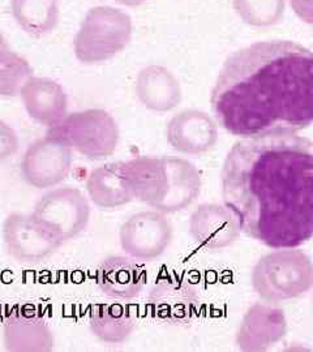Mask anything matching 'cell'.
<instances>
[{"mask_svg": "<svg viewBox=\"0 0 313 352\" xmlns=\"http://www.w3.org/2000/svg\"><path fill=\"white\" fill-rule=\"evenodd\" d=\"M224 204L240 231L268 248L313 239V141L292 135L244 139L226 157Z\"/></svg>", "mask_w": 313, "mask_h": 352, "instance_id": "cell-1", "label": "cell"}, {"mask_svg": "<svg viewBox=\"0 0 313 352\" xmlns=\"http://www.w3.org/2000/svg\"><path fill=\"white\" fill-rule=\"evenodd\" d=\"M215 120L233 136L292 135L313 124V52L265 41L234 52L212 90Z\"/></svg>", "mask_w": 313, "mask_h": 352, "instance_id": "cell-2", "label": "cell"}, {"mask_svg": "<svg viewBox=\"0 0 313 352\" xmlns=\"http://www.w3.org/2000/svg\"><path fill=\"white\" fill-rule=\"evenodd\" d=\"M250 283L263 302L279 304L298 299L313 289V261L296 248L276 250L253 266Z\"/></svg>", "mask_w": 313, "mask_h": 352, "instance_id": "cell-3", "label": "cell"}, {"mask_svg": "<svg viewBox=\"0 0 313 352\" xmlns=\"http://www.w3.org/2000/svg\"><path fill=\"white\" fill-rule=\"evenodd\" d=\"M132 38V20L122 10L98 6L89 10L76 34V58L84 64L107 62L125 50Z\"/></svg>", "mask_w": 313, "mask_h": 352, "instance_id": "cell-4", "label": "cell"}, {"mask_svg": "<svg viewBox=\"0 0 313 352\" xmlns=\"http://www.w3.org/2000/svg\"><path fill=\"white\" fill-rule=\"evenodd\" d=\"M47 135L94 161L113 155L120 140V131L113 115L102 109L68 113L61 123L49 128Z\"/></svg>", "mask_w": 313, "mask_h": 352, "instance_id": "cell-5", "label": "cell"}, {"mask_svg": "<svg viewBox=\"0 0 313 352\" xmlns=\"http://www.w3.org/2000/svg\"><path fill=\"white\" fill-rule=\"evenodd\" d=\"M30 214L51 236L63 244L88 227L91 209L87 196L80 189L59 187L43 195Z\"/></svg>", "mask_w": 313, "mask_h": 352, "instance_id": "cell-6", "label": "cell"}, {"mask_svg": "<svg viewBox=\"0 0 313 352\" xmlns=\"http://www.w3.org/2000/svg\"><path fill=\"white\" fill-rule=\"evenodd\" d=\"M173 238V223L167 214L158 210H144L131 215L119 231V243L125 254L147 263L164 254Z\"/></svg>", "mask_w": 313, "mask_h": 352, "instance_id": "cell-7", "label": "cell"}, {"mask_svg": "<svg viewBox=\"0 0 313 352\" xmlns=\"http://www.w3.org/2000/svg\"><path fill=\"white\" fill-rule=\"evenodd\" d=\"M72 149L59 139L46 135L34 141L21 161V174L26 183L37 189L54 188L68 176L72 162Z\"/></svg>", "mask_w": 313, "mask_h": 352, "instance_id": "cell-8", "label": "cell"}, {"mask_svg": "<svg viewBox=\"0 0 313 352\" xmlns=\"http://www.w3.org/2000/svg\"><path fill=\"white\" fill-rule=\"evenodd\" d=\"M199 308L197 289L184 279L162 278L149 291V314L166 325L183 327L193 322L199 316Z\"/></svg>", "mask_w": 313, "mask_h": 352, "instance_id": "cell-9", "label": "cell"}, {"mask_svg": "<svg viewBox=\"0 0 313 352\" xmlns=\"http://www.w3.org/2000/svg\"><path fill=\"white\" fill-rule=\"evenodd\" d=\"M3 243L12 258L28 264L41 263L62 247L32 214H10L3 223Z\"/></svg>", "mask_w": 313, "mask_h": 352, "instance_id": "cell-10", "label": "cell"}, {"mask_svg": "<svg viewBox=\"0 0 313 352\" xmlns=\"http://www.w3.org/2000/svg\"><path fill=\"white\" fill-rule=\"evenodd\" d=\"M288 333V318L274 302H256L244 314L235 336L238 350L260 352L270 350Z\"/></svg>", "mask_w": 313, "mask_h": 352, "instance_id": "cell-11", "label": "cell"}, {"mask_svg": "<svg viewBox=\"0 0 313 352\" xmlns=\"http://www.w3.org/2000/svg\"><path fill=\"white\" fill-rule=\"evenodd\" d=\"M3 334L7 351H51L55 343L50 327L33 304H14L4 317Z\"/></svg>", "mask_w": 313, "mask_h": 352, "instance_id": "cell-12", "label": "cell"}, {"mask_svg": "<svg viewBox=\"0 0 313 352\" xmlns=\"http://www.w3.org/2000/svg\"><path fill=\"white\" fill-rule=\"evenodd\" d=\"M170 146L186 155H201L212 151L219 139L218 123L201 110L176 113L166 128Z\"/></svg>", "mask_w": 313, "mask_h": 352, "instance_id": "cell-13", "label": "cell"}, {"mask_svg": "<svg viewBox=\"0 0 313 352\" xmlns=\"http://www.w3.org/2000/svg\"><path fill=\"white\" fill-rule=\"evenodd\" d=\"M240 227L225 204L205 202L189 218V234L206 251H222L233 245L240 235Z\"/></svg>", "mask_w": 313, "mask_h": 352, "instance_id": "cell-14", "label": "cell"}, {"mask_svg": "<svg viewBox=\"0 0 313 352\" xmlns=\"http://www.w3.org/2000/svg\"><path fill=\"white\" fill-rule=\"evenodd\" d=\"M127 184L135 200L158 210L170 188V170L166 157H138L123 162Z\"/></svg>", "mask_w": 313, "mask_h": 352, "instance_id": "cell-15", "label": "cell"}, {"mask_svg": "<svg viewBox=\"0 0 313 352\" xmlns=\"http://www.w3.org/2000/svg\"><path fill=\"white\" fill-rule=\"evenodd\" d=\"M96 280L98 289L115 300H132L144 289L147 274L129 256H110L100 263Z\"/></svg>", "mask_w": 313, "mask_h": 352, "instance_id": "cell-16", "label": "cell"}, {"mask_svg": "<svg viewBox=\"0 0 313 352\" xmlns=\"http://www.w3.org/2000/svg\"><path fill=\"white\" fill-rule=\"evenodd\" d=\"M28 115L42 126H56L68 115V98L59 82L47 77H33L21 91Z\"/></svg>", "mask_w": 313, "mask_h": 352, "instance_id": "cell-17", "label": "cell"}, {"mask_svg": "<svg viewBox=\"0 0 313 352\" xmlns=\"http://www.w3.org/2000/svg\"><path fill=\"white\" fill-rule=\"evenodd\" d=\"M135 91L138 101L154 113H169L176 109L183 91L176 76L162 65H148L138 72Z\"/></svg>", "mask_w": 313, "mask_h": 352, "instance_id": "cell-18", "label": "cell"}, {"mask_svg": "<svg viewBox=\"0 0 313 352\" xmlns=\"http://www.w3.org/2000/svg\"><path fill=\"white\" fill-rule=\"evenodd\" d=\"M89 200L97 208L113 210L133 201L132 192L127 184L123 162H114L94 168L87 179Z\"/></svg>", "mask_w": 313, "mask_h": 352, "instance_id": "cell-19", "label": "cell"}, {"mask_svg": "<svg viewBox=\"0 0 313 352\" xmlns=\"http://www.w3.org/2000/svg\"><path fill=\"white\" fill-rule=\"evenodd\" d=\"M170 170V188L158 212L179 213L200 196L202 180L199 168L184 158L166 157Z\"/></svg>", "mask_w": 313, "mask_h": 352, "instance_id": "cell-20", "label": "cell"}, {"mask_svg": "<svg viewBox=\"0 0 313 352\" xmlns=\"http://www.w3.org/2000/svg\"><path fill=\"white\" fill-rule=\"evenodd\" d=\"M135 312L120 302H100L93 307L89 325L91 333L103 343L120 344L136 329Z\"/></svg>", "mask_w": 313, "mask_h": 352, "instance_id": "cell-21", "label": "cell"}, {"mask_svg": "<svg viewBox=\"0 0 313 352\" xmlns=\"http://www.w3.org/2000/svg\"><path fill=\"white\" fill-rule=\"evenodd\" d=\"M11 11L17 25L33 37L49 34L59 23L56 0H12Z\"/></svg>", "mask_w": 313, "mask_h": 352, "instance_id": "cell-22", "label": "cell"}, {"mask_svg": "<svg viewBox=\"0 0 313 352\" xmlns=\"http://www.w3.org/2000/svg\"><path fill=\"white\" fill-rule=\"evenodd\" d=\"M33 77V68L24 56L11 49L0 52V97L21 96Z\"/></svg>", "mask_w": 313, "mask_h": 352, "instance_id": "cell-23", "label": "cell"}, {"mask_svg": "<svg viewBox=\"0 0 313 352\" xmlns=\"http://www.w3.org/2000/svg\"><path fill=\"white\" fill-rule=\"evenodd\" d=\"M234 10L248 25L266 28L279 24L285 16V0H233Z\"/></svg>", "mask_w": 313, "mask_h": 352, "instance_id": "cell-24", "label": "cell"}, {"mask_svg": "<svg viewBox=\"0 0 313 352\" xmlns=\"http://www.w3.org/2000/svg\"><path fill=\"white\" fill-rule=\"evenodd\" d=\"M20 146L19 136L12 126L0 120V164L13 157Z\"/></svg>", "mask_w": 313, "mask_h": 352, "instance_id": "cell-25", "label": "cell"}, {"mask_svg": "<svg viewBox=\"0 0 313 352\" xmlns=\"http://www.w3.org/2000/svg\"><path fill=\"white\" fill-rule=\"evenodd\" d=\"M290 4L301 20L313 25V0H290Z\"/></svg>", "mask_w": 313, "mask_h": 352, "instance_id": "cell-26", "label": "cell"}, {"mask_svg": "<svg viewBox=\"0 0 313 352\" xmlns=\"http://www.w3.org/2000/svg\"><path fill=\"white\" fill-rule=\"evenodd\" d=\"M118 4H122L125 7H138L144 3H147L148 0H115Z\"/></svg>", "mask_w": 313, "mask_h": 352, "instance_id": "cell-27", "label": "cell"}, {"mask_svg": "<svg viewBox=\"0 0 313 352\" xmlns=\"http://www.w3.org/2000/svg\"><path fill=\"white\" fill-rule=\"evenodd\" d=\"M7 49H10V47H8V43H7V39L0 33V52L7 50Z\"/></svg>", "mask_w": 313, "mask_h": 352, "instance_id": "cell-28", "label": "cell"}, {"mask_svg": "<svg viewBox=\"0 0 313 352\" xmlns=\"http://www.w3.org/2000/svg\"><path fill=\"white\" fill-rule=\"evenodd\" d=\"M4 314V305H3V302H0V317L3 316Z\"/></svg>", "mask_w": 313, "mask_h": 352, "instance_id": "cell-29", "label": "cell"}]
</instances>
